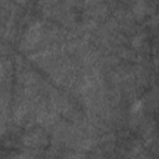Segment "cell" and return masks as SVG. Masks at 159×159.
I'll list each match as a JSON object with an SVG mask.
<instances>
[{
    "instance_id": "cell-1",
    "label": "cell",
    "mask_w": 159,
    "mask_h": 159,
    "mask_svg": "<svg viewBox=\"0 0 159 159\" xmlns=\"http://www.w3.org/2000/svg\"><path fill=\"white\" fill-rule=\"evenodd\" d=\"M46 135L42 130H31L30 133H27L25 137H24V143L27 145V147H31V148H40L42 145L46 144Z\"/></svg>"
}]
</instances>
